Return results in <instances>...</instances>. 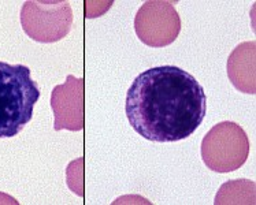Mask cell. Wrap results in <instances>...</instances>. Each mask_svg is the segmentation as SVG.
<instances>
[{
	"label": "cell",
	"instance_id": "obj_1",
	"mask_svg": "<svg viewBox=\"0 0 256 205\" xmlns=\"http://www.w3.org/2000/svg\"><path fill=\"white\" fill-rule=\"evenodd\" d=\"M125 111L133 130L148 141H181L202 125L207 96L192 74L159 66L137 75L128 90Z\"/></svg>",
	"mask_w": 256,
	"mask_h": 205
},
{
	"label": "cell",
	"instance_id": "obj_2",
	"mask_svg": "<svg viewBox=\"0 0 256 205\" xmlns=\"http://www.w3.org/2000/svg\"><path fill=\"white\" fill-rule=\"evenodd\" d=\"M40 89L24 64L0 62V138L18 136L33 118Z\"/></svg>",
	"mask_w": 256,
	"mask_h": 205
},
{
	"label": "cell",
	"instance_id": "obj_3",
	"mask_svg": "<svg viewBox=\"0 0 256 205\" xmlns=\"http://www.w3.org/2000/svg\"><path fill=\"white\" fill-rule=\"evenodd\" d=\"M200 153L211 171L232 173L246 162L250 140L240 125L230 121L220 122L204 136Z\"/></svg>",
	"mask_w": 256,
	"mask_h": 205
},
{
	"label": "cell",
	"instance_id": "obj_4",
	"mask_svg": "<svg viewBox=\"0 0 256 205\" xmlns=\"http://www.w3.org/2000/svg\"><path fill=\"white\" fill-rule=\"evenodd\" d=\"M73 11L66 0H29L21 10L24 32L37 42H56L68 36Z\"/></svg>",
	"mask_w": 256,
	"mask_h": 205
},
{
	"label": "cell",
	"instance_id": "obj_5",
	"mask_svg": "<svg viewBox=\"0 0 256 205\" xmlns=\"http://www.w3.org/2000/svg\"><path fill=\"white\" fill-rule=\"evenodd\" d=\"M134 32L148 47H168L181 32V18L172 1L150 0L134 16Z\"/></svg>",
	"mask_w": 256,
	"mask_h": 205
},
{
	"label": "cell",
	"instance_id": "obj_6",
	"mask_svg": "<svg viewBox=\"0 0 256 205\" xmlns=\"http://www.w3.org/2000/svg\"><path fill=\"white\" fill-rule=\"evenodd\" d=\"M51 108L56 132H80L85 126V81L68 75L66 82L52 89Z\"/></svg>",
	"mask_w": 256,
	"mask_h": 205
},
{
	"label": "cell",
	"instance_id": "obj_7",
	"mask_svg": "<svg viewBox=\"0 0 256 205\" xmlns=\"http://www.w3.org/2000/svg\"><path fill=\"white\" fill-rule=\"evenodd\" d=\"M256 44L255 41L242 42L234 48L228 59V75L234 88L240 92L256 93Z\"/></svg>",
	"mask_w": 256,
	"mask_h": 205
}]
</instances>
